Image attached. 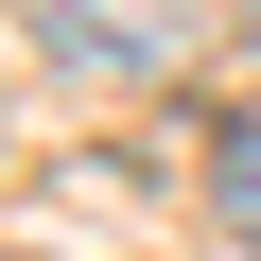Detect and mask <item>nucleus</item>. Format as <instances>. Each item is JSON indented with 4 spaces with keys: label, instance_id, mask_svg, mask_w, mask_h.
Returning a JSON list of instances; mask_svg holds the SVG:
<instances>
[{
    "label": "nucleus",
    "instance_id": "f257e3e1",
    "mask_svg": "<svg viewBox=\"0 0 261 261\" xmlns=\"http://www.w3.org/2000/svg\"><path fill=\"white\" fill-rule=\"evenodd\" d=\"M18 18H35V53H53V70H87V87H157V70H192V53H209L226 0H18Z\"/></svg>",
    "mask_w": 261,
    "mask_h": 261
},
{
    "label": "nucleus",
    "instance_id": "f03ea898",
    "mask_svg": "<svg viewBox=\"0 0 261 261\" xmlns=\"http://www.w3.org/2000/svg\"><path fill=\"white\" fill-rule=\"evenodd\" d=\"M209 226L261 244V122H226V140H209Z\"/></svg>",
    "mask_w": 261,
    "mask_h": 261
}]
</instances>
